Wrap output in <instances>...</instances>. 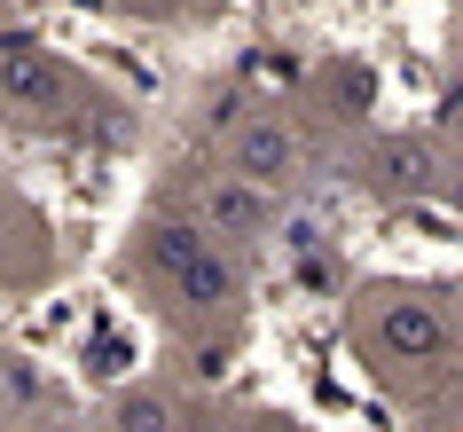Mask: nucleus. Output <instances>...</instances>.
Wrapping results in <instances>:
<instances>
[{"label":"nucleus","mask_w":463,"mask_h":432,"mask_svg":"<svg viewBox=\"0 0 463 432\" xmlns=\"http://www.w3.org/2000/svg\"><path fill=\"white\" fill-rule=\"evenodd\" d=\"M362 331V354L377 370H448L456 361V322H448V299L439 291H416V283H377L354 314Z\"/></svg>","instance_id":"nucleus-1"},{"label":"nucleus","mask_w":463,"mask_h":432,"mask_svg":"<svg viewBox=\"0 0 463 432\" xmlns=\"http://www.w3.org/2000/svg\"><path fill=\"white\" fill-rule=\"evenodd\" d=\"M0 102L16 119H63L79 110V72L40 32H0Z\"/></svg>","instance_id":"nucleus-2"},{"label":"nucleus","mask_w":463,"mask_h":432,"mask_svg":"<svg viewBox=\"0 0 463 432\" xmlns=\"http://www.w3.org/2000/svg\"><path fill=\"white\" fill-rule=\"evenodd\" d=\"M362 181H369V197H385V205H416V197L448 189V158H439V142H424V134H377L369 158H362Z\"/></svg>","instance_id":"nucleus-3"},{"label":"nucleus","mask_w":463,"mask_h":432,"mask_svg":"<svg viewBox=\"0 0 463 432\" xmlns=\"http://www.w3.org/2000/svg\"><path fill=\"white\" fill-rule=\"evenodd\" d=\"M196 228L213 244H228V252H251V244L275 228V189H260L244 173H213L204 197H196Z\"/></svg>","instance_id":"nucleus-4"},{"label":"nucleus","mask_w":463,"mask_h":432,"mask_svg":"<svg viewBox=\"0 0 463 432\" xmlns=\"http://www.w3.org/2000/svg\"><path fill=\"white\" fill-rule=\"evenodd\" d=\"M228 173H244L260 189H283L298 173V126L283 110H251V119L228 126Z\"/></svg>","instance_id":"nucleus-5"},{"label":"nucleus","mask_w":463,"mask_h":432,"mask_svg":"<svg viewBox=\"0 0 463 432\" xmlns=\"http://www.w3.org/2000/svg\"><path fill=\"white\" fill-rule=\"evenodd\" d=\"M165 291H173V307H189V314H236L244 307V252H228V244L204 236Z\"/></svg>","instance_id":"nucleus-6"},{"label":"nucleus","mask_w":463,"mask_h":432,"mask_svg":"<svg viewBox=\"0 0 463 432\" xmlns=\"http://www.w3.org/2000/svg\"><path fill=\"white\" fill-rule=\"evenodd\" d=\"M196 244H204V228L181 213H149L142 228H134V244H126V275L134 283H173L181 275V260H189Z\"/></svg>","instance_id":"nucleus-7"},{"label":"nucleus","mask_w":463,"mask_h":432,"mask_svg":"<svg viewBox=\"0 0 463 432\" xmlns=\"http://www.w3.org/2000/svg\"><path fill=\"white\" fill-rule=\"evenodd\" d=\"M110 425L118 432H181L189 408H181V393H165V385H126L118 401H110Z\"/></svg>","instance_id":"nucleus-8"},{"label":"nucleus","mask_w":463,"mask_h":432,"mask_svg":"<svg viewBox=\"0 0 463 432\" xmlns=\"http://www.w3.org/2000/svg\"><path fill=\"white\" fill-rule=\"evenodd\" d=\"M40 401V370L16 354H0V408H32Z\"/></svg>","instance_id":"nucleus-9"},{"label":"nucleus","mask_w":463,"mask_h":432,"mask_svg":"<svg viewBox=\"0 0 463 432\" xmlns=\"http://www.w3.org/2000/svg\"><path fill=\"white\" fill-rule=\"evenodd\" d=\"M118 8H134V16H181V0H118Z\"/></svg>","instance_id":"nucleus-10"},{"label":"nucleus","mask_w":463,"mask_h":432,"mask_svg":"<svg viewBox=\"0 0 463 432\" xmlns=\"http://www.w3.org/2000/svg\"><path fill=\"white\" fill-rule=\"evenodd\" d=\"M0 16H8V0H0Z\"/></svg>","instance_id":"nucleus-11"}]
</instances>
